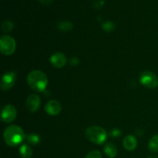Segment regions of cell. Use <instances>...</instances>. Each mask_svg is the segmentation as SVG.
I'll use <instances>...</instances> for the list:
<instances>
[{
	"label": "cell",
	"instance_id": "19",
	"mask_svg": "<svg viewBox=\"0 0 158 158\" xmlns=\"http://www.w3.org/2000/svg\"><path fill=\"white\" fill-rule=\"evenodd\" d=\"M85 158H103V157H102V154L100 151H93L88 153Z\"/></svg>",
	"mask_w": 158,
	"mask_h": 158
},
{
	"label": "cell",
	"instance_id": "17",
	"mask_svg": "<svg viewBox=\"0 0 158 158\" xmlns=\"http://www.w3.org/2000/svg\"><path fill=\"white\" fill-rule=\"evenodd\" d=\"M13 23L9 20H6L2 23L1 28L3 32H10L13 29Z\"/></svg>",
	"mask_w": 158,
	"mask_h": 158
},
{
	"label": "cell",
	"instance_id": "5",
	"mask_svg": "<svg viewBox=\"0 0 158 158\" xmlns=\"http://www.w3.org/2000/svg\"><path fill=\"white\" fill-rule=\"evenodd\" d=\"M140 81L141 84L150 89H154L158 86V77L151 71H144L141 73Z\"/></svg>",
	"mask_w": 158,
	"mask_h": 158
},
{
	"label": "cell",
	"instance_id": "12",
	"mask_svg": "<svg viewBox=\"0 0 158 158\" xmlns=\"http://www.w3.org/2000/svg\"><path fill=\"white\" fill-rule=\"evenodd\" d=\"M104 152L108 157L114 158L117 154V149L114 143H108L105 145Z\"/></svg>",
	"mask_w": 158,
	"mask_h": 158
},
{
	"label": "cell",
	"instance_id": "13",
	"mask_svg": "<svg viewBox=\"0 0 158 158\" xmlns=\"http://www.w3.org/2000/svg\"><path fill=\"white\" fill-rule=\"evenodd\" d=\"M19 154L22 158H31L32 156V151L27 144H23L19 148Z\"/></svg>",
	"mask_w": 158,
	"mask_h": 158
},
{
	"label": "cell",
	"instance_id": "20",
	"mask_svg": "<svg viewBox=\"0 0 158 158\" xmlns=\"http://www.w3.org/2000/svg\"><path fill=\"white\" fill-rule=\"evenodd\" d=\"M110 135L113 137H119L121 135V131H120L117 128H114V130H112V131L110 132Z\"/></svg>",
	"mask_w": 158,
	"mask_h": 158
},
{
	"label": "cell",
	"instance_id": "10",
	"mask_svg": "<svg viewBox=\"0 0 158 158\" xmlns=\"http://www.w3.org/2000/svg\"><path fill=\"white\" fill-rule=\"evenodd\" d=\"M66 57L65 55L61 52H56L52 54L50 57V63L54 67L62 68L66 65Z\"/></svg>",
	"mask_w": 158,
	"mask_h": 158
},
{
	"label": "cell",
	"instance_id": "9",
	"mask_svg": "<svg viewBox=\"0 0 158 158\" xmlns=\"http://www.w3.org/2000/svg\"><path fill=\"white\" fill-rule=\"evenodd\" d=\"M45 110L49 115L56 116L61 112L62 106L60 103L57 100H52L48 102L45 106Z\"/></svg>",
	"mask_w": 158,
	"mask_h": 158
},
{
	"label": "cell",
	"instance_id": "8",
	"mask_svg": "<svg viewBox=\"0 0 158 158\" xmlns=\"http://www.w3.org/2000/svg\"><path fill=\"white\" fill-rule=\"evenodd\" d=\"M41 105V99L37 94H31L26 100V106L29 112L34 113L39 110Z\"/></svg>",
	"mask_w": 158,
	"mask_h": 158
},
{
	"label": "cell",
	"instance_id": "1",
	"mask_svg": "<svg viewBox=\"0 0 158 158\" xmlns=\"http://www.w3.org/2000/svg\"><path fill=\"white\" fill-rule=\"evenodd\" d=\"M29 87L36 92H43L48 85V77L41 70H32L27 77Z\"/></svg>",
	"mask_w": 158,
	"mask_h": 158
},
{
	"label": "cell",
	"instance_id": "16",
	"mask_svg": "<svg viewBox=\"0 0 158 158\" xmlns=\"http://www.w3.org/2000/svg\"><path fill=\"white\" fill-rule=\"evenodd\" d=\"M26 139L29 141V143H30L31 144H38L40 142V137L38 135V134H29V135L26 136Z\"/></svg>",
	"mask_w": 158,
	"mask_h": 158
},
{
	"label": "cell",
	"instance_id": "11",
	"mask_svg": "<svg viewBox=\"0 0 158 158\" xmlns=\"http://www.w3.org/2000/svg\"><path fill=\"white\" fill-rule=\"evenodd\" d=\"M123 148L127 150V151H132L136 149L137 146V139L134 137L133 135H127L124 138L123 141Z\"/></svg>",
	"mask_w": 158,
	"mask_h": 158
},
{
	"label": "cell",
	"instance_id": "18",
	"mask_svg": "<svg viewBox=\"0 0 158 158\" xmlns=\"http://www.w3.org/2000/svg\"><path fill=\"white\" fill-rule=\"evenodd\" d=\"M102 28L106 32H112L115 29V25L110 21H106L102 24Z\"/></svg>",
	"mask_w": 158,
	"mask_h": 158
},
{
	"label": "cell",
	"instance_id": "22",
	"mask_svg": "<svg viewBox=\"0 0 158 158\" xmlns=\"http://www.w3.org/2000/svg\"><path fill=\"white\" fill-rule=\"evenodd\" d=\"M40 2L44 5H49L52 2V0H40Z\"/></svg>",
	"mask_w": 158,
	"mask_h": 158
},
{
	"label": "cell",
	"instance_id": "3",
	"mask_svg": "<svg viewBox=\"0 0 158 158\" xmlns=\"http://www.w3.org/2000/svg\"><path fill=\"white\" fill-rule=\"evenodd\" d=\"M86 138L95 144H103L107 138V134L103 127L99 126L89 127L85 132Z\"/></svg>",
	"mask_w": 158,
	"mask_h": 158
},
{
	"label": "cell",
	"instance_id": "2",
	"mask_svg": "<svg viewBox=\"0 0 158 158\" xmlns=\"http://www.w3.org/2000/svg\"><path fill=\"white\" fill-rule=\"evenodd\" d=\"M24 131L17 125H11L6 128L3 137L6 143L9 146L15 147L20 144L25 139Z\"/></svg>",
	"mask_w": 158,
	"mask_h": 158
},
{
	"label": "cell",
	"instance_id": "4",
	"mask_svg": "<svg viewBox=\"0 0 158 158\" xmlns=\"http://www.w3.org/2000/svg\"><path fill=\"white\" fill-rule=\"evenodd\" d=\"M0 49L5 56H10L14 53L16 48L15 40L10 35H2L0 39Z\"/></svg>",
	"mask_w": 158,
	"mask_h": 158
},
{
	"label": "cell",
	"instance_id": "6",
	"mask_svg": "<svg viewBox=\"0 0 158 158\" xmlns=\"http://www.w3.org/2000/svg\"><path fill=\"white\" fill-rule=\"evenodd\" d=\"M17 116V111L15 106L11 104H7L3 107L1 114V119L6 123H12L15 120Z\"/></svg>",
	"mask_w": 158,
	"mask_h": 158
},
{
	"label": "cell",
	"instance_id": "7",
	"mask_svg": "<svg viewBox=\"0 0 158 158\" xmlns=\"http://www.w3.org/2000/svg\"><path fill=\"white\" fill-rule=\"evenodd\" d=\"M16 81V74L14 72H7L2 76L0 87L3 91H7L13 87Z\"/></svg>",
	"mask_w": 158,
	"mask_h": 158
},
{
	"label": "cell",
	"instance_id": "21",
	"mask_svg": "<svg viewBox=\"0 0 158 158\" xmlns=\"http://www.w3.org/2000/svg\"><path fill=\"white\" fill-rule=\"evenodd\" d=\"M104 5V1L103 0H97L94 3V6L96 9H100L102 6Z\"/></svg>",
	"mask_w": 158,
	"mask_h": 158
},
{
	"label": "cell",
	"instance_id": "15",
	"mask_svg": "<svg viewBox=\"0 0 158 158\" xmlns=\"http://www.w3.org/2000/svg\"><path fill=\"white\" fill-rule=\"evenodd\" d=\"M58 29L60 30L63 31V32H68V31H70L71 29L73 28V25L71 22L69 21H64L61 22L58 24Z\"/></svg>",
	"mask_w": 158,
	"mask_h": 158
},
{
	"label": "cell",
	"instance_id": "23",
	"mask_svg": "<svg viewBox=\"0 0 158 158\" xmlns=\"http://www.w3.org/2000/svg\"><path fill=\"white\" fill-rule=\"evenodd\" d=\"M148 158H158V157H156V156H150Z\"/></svg>",
	"mask_w": 158,
	"mask_h": 158
},
{
	"label": "cell",
	"instance_id": "14",
	"mask_svg": "<svg viewBox=\"0 0 158 158\" xmlns=\"http://www.w3.org/2000/svg\"><path fill=\"white\" fill-rule=\"evenodd\" d=\"M148 148L151 152H158V134L154 135L150 140Z\"/></svg>",
	"mask_w": 158,
	"mask_h": 158
}]
</instances>
